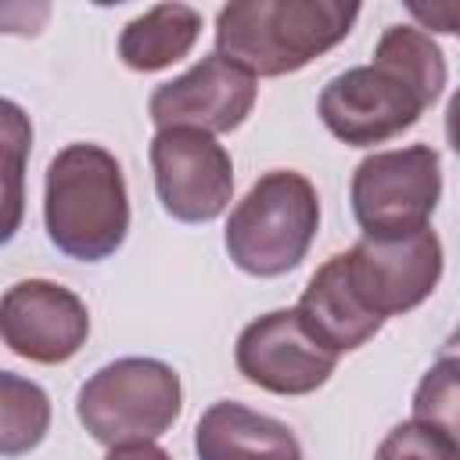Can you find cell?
I'll return each mask as SVG.
<instances>
[{
	"instance_id": "13",
	"label": "cell",
	"mask_w": 460,
	"mask_h": 460,
	"mask_svg": "<svg viewBox=\"0 0 460 460\" xmlns=\"http://www.w3.org/2000/svg\"><path fill=\"white\" fill-rule=\"evenodd\" d=\"M298 320L305 323V331L331 352H352L359 345H367L377 331H381V320L370 316L352 288L345 284V273H341V262L338 255H331L305 284L298 305H295Z\"/></svg>"
},
{
	"instance_id": "11",
	"label": "cell",
	"mask_w": 460,
	"mask_h": 460,
	"mask_svg": "<svg viewBox=\"0 0 460 460\" xmlns=\"http://www.w3.org/2000/svg\"><path fill=\"white\" fill-rule=\"evenodd\" d=\"M255 97L259 83L248 68L223 54H208L190 72L162 83L147 101V115L158 129L194 126L205 133H230L252 115Z\"/></svg>"
},
{
	"instance_id": "12",
	"label": "cell",
	"mask_w": 460,
	"mask_h": 460,
	"mask_svg": "<svg viewBox=\"0 0 460 460\" xmlns=\"http://www.w3.org/2000/svg\"><path fill=\"white\" fill-rule=\"evenodd\" d=\"M194 453L198 460H302V446L284 420L230 399L201 413Z\"/></svg>"
},
{
	"instance_id": "21",
	"label": "cell",
	"mask_w": 460,
	"mask_h": 460,
	"mask_svg": "<svg viewBox=\"0 0 460 460\" xmlns=\"http://www.w3.org/2000/svg\"><path fill=\"white\" fill-rule=\"evenodd\" d=\"M446 140H449V147L460 155V90L449 97V104H446Z\"/></svg>"
},
{
	"instance_id": "18",
	"label": "cell",
	"mask_w": 460,
	"mask_h": 460,
	"mask_svg": "<svg viewBox=\"0 0 460 460\" xmlns=\"http://www.w3.org/2000/svg\"><path fill=\"white\" fill-rule=\"evenodd\" d=\"M4 140H7V172H11V219H7L4 237H14V230H18V187L14 183H18V172H22V151L32 140V129L22 119L14 101H4Z\"/></svg>"
},
{
	"instance_id": "22",
	"label": "cell",
	"mask_w": 460,
	"mask_h": 460,
	"mask_svg": "<svg viewBox=\"0 0 460 460\" xmlns=\"http://www.w3.org/2000/svg\"><path fill=\"white\" fill-rule=\"evenodd\" d=\"M442 352H449V356H460V327L446 338V345H442Z\"/></svg>"
},
{
	"instance_id": "3",
	"label": "cell",
	"mask_w": 460,
	"mask_h": 460,
	"mask_svg": "<svg viewBox=\"0 0 460 460\" xmlns=\"http://www.w3.org/2000/svg\"><path fill=\"white\" fill-rule=\"evenodd\" d=\"M43 226L50 244L79 262L115 255L129 230L126 176L101 144H68L47 165Z\"/></svg>"
},
{
	"instance_id": "2",
	"label": "cell",
	"mask_w": 460,
	"mask_h": 460,
	"mask_svg": "<svg viewBox=\"0 0 460 460\" xmlns=\"http://www.w3.org/2000/svg\"><path fill=\"white\" fill-rule=\"evenodd\" d=\"M356 18L352 0H234L216 14V54L252 75H288L338 47Z\"/></svg>"
},
{
	"instance_id": "17",
	"label": "cell",
	"mask_w": 460,
	"mask_h": 460,
	"mask_svg": "<svg viewBox=\"0 0 460 460\" xmlns=\"http://www.w3.org/2000/svg\"><path fill=\"white\" fill-rule=\"evenodd\" d=\"M374 460H460V446L424 420H402L381 438Z\"/></svg>"
},
{
	"instance_id": "15",
	"label": "cell",
	"mask_w": 460,
	"mask_h": 460,
	"mask_svg": "<svg viewBox=\"0 0 460 460\" xmlns=\"http://www.w3.org/2000/svg\"><path fill=\"white\" fill-rule=\"evenodd\" d=\"M50 428V399L40 385L4 370L0 374V453L18 456L43 442Z\"/></svg>"
},
{
	"instance_id": "8",
	"label": "cell",
	"mask_w": 460,
	"mask_h": 460,
	"mask_svg": "<svg viewBox=\"0 0 460 460\" xmlns=\"http://www.w3.org/2000/svg\"><path fill=\"white\" fill-rule=\"evenodd\" d=\"M151 169L162 208L180 223H212L234 194L230 151L205 129L169 126L151 137Z\"/></svg>"
},
{
	"instance_id": "6",
	"label": "cell",
	"mask_w": 460,
	"mask_h": 460,
	"mask_svg": "<svg viewBox=\"0 0 460 460\" xmlns=\"http://www.w3.org/2000/svg\"><path fill=\"white\" fill-rule=\"evenodd\" d=\"M349 198L363 237L395 241L424 230L442 198L438 151L410 144L367 155L352 172Z\"/></svg>"
},
{
	"instance_id": "16",
	"label": "cell",
	"mask_w": 460,
	"mask_h": 460,
	"mask_svg": "<svg viewBox=\"0 0 460 460\" xmlns=\"http://www.w3.org/2000/svg\"><path fill=\"white\" fill-rule=\"evenodd\" d=\"M413 420L446 431L460 446V356L442 352L413 392Z\"/></svg>"
},
{
	"instance_id": "20",
	"label": "cell",
	"mask_w": 460,
	"mask_h": 460,
	"mask_svg": "<svg viewBox=\"0 0 460 460\" xmlns=\"http://www.w3.org/2000/svg\"><path fill=\"white\" fill-rule=\"evenodd\" d=\"M104 460H172V456L155 442H126V446H111Z\"/></svg>"
},
{
	"instance_id": "1",
	"label": "cell",
	"mask_w": 460,
	"mask_h": 460,
	"mask_svg": "<svg viewBox=\"0 0 460 460\" xmlns=\"http://www.w3.org/2000/svg\"><path fill=\"white\" fill-rule=\"evenodd\" d=\"M446 86V58L420 25H388L374 61L320 90L323 126L349 147H374L410 129Z\"/></svg>"
},
{
	"instance_id": "7",
	"label": "cell",
	"mask_w": 460,
	"mask_h": 460,
	"mask_svg": "<svg viewBox=\"0 0 460 460\" xmlns=\"http://www.w3.org/2000/svg\"><path fill=\"white\" fill-rule=\"evenodd\" d=\"M338 262L356 302L385 323L388 316L417 309L438 288L442 241L431 226L395 241L363 237L349 252H338Z\"/></svg>"
},
{
	"instance_id": "4",
	"label": "cell",
	"mask_w": 460,
	"mask_h": 460,
	"mask_svg": "<svg viewBox=\"0 0 460 460\" xmlns=\"http://www.w3.org/2000/svg\"><path fill=\"white\" fill-rule=\"evenodd\" d=\"M316 226V187L295 169H273L262 172L234 205L223 244L237 270L252 277H284L305 259Z\"/></svg>"
},
{
	"instance_id": "10",
	"label": "cell",
	"mask_w": 460,
	"mask_h": 460,
	"mask_svg": "<svg viewBox=\"0 0 460 460\" xmlns=\"http://www.w3.org/2000/svg\"><path fill=\"white\" fill-rule=\"evenodd\" d=\"M0 334L14 356L54 367L72 359L86 345L90 313L72 288L32 277L4 291Z\"/></svg>"
},
{
	"instance_id": "19",
	"label": "cell",
	"mask_w": 460,
	"mask_h": 460,
	"mask_svg": "<svg viewBox=\"0 0 460 460\" xmlns=\"http://www.w3.org/2000/svg\"><path fill=\"white\" fill-rule=\"evenodd\" d=\"M406 11L431 32L460 36V0H406Z\"/></svg>"
},
{
	"instance_id": "5",
	"label": "cell",
	"mask_w": 460,
	"mask_h": 460,
	"mask_svg": "<svg viewBox=\"0 0 460 460\" xmlns=\"http://www.w3.org/2000/svg\"><path fill=\"white\" fill-rule=\"evenodd\" d=\"M183 406L180 374L151 356H122L90 374L75 395L79 424L104 446L155 442Z\"/></svg>"
},
{
	"instance_id": "9",
	"label": "cell",
	"mask_w": 460,
	"mask_h": 460,
	"mask_svg": "<svg viewBox=\"0 0 460 460\" xmlns=\"http://www.w3.org/2000/svg\"><path fill=\"white\" fill-rule=\"evenodd\" d=\"M234 363L244 381L273 395H309L327 385L338 367V352L323 349L295 309H273L237 334Z\"/></svg>"
},
{
	"instance_id": "14",
	"label": "cell",
	"mask_w": 460,
	"mask_h": 460,
	"mask_svg": "<svg viewBox=\"0 0 460 460\" xmlns=\"http://www.w3.org/2000/svg\"><path fill=\"white\" fill-rule=\"evenodd\" d=\"M201 36V14L190 4H158L133 22H126L119 36V58L133 72H158L190 54Z\"/></svg>"
}]
</instances>
